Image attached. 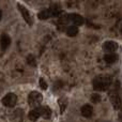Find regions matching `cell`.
Instances as JSON below:
<instances>
[{
    "mask_svg": "<svg viewBox=\"0 0 122 122\" xmlns=\"http://www.w3.org/2000/svg\"><path fill=\"white\" fill-rule=\"evenodd\" d=\"M112 85V77L109 75H100L93 79V88L97 91H106Z\"/></svg>",
    "mask_w": 122,
    "mask_h": 122,
    "instance_id": "6da1fadb",
    "label": "cell"
},
{
    "mask_svg": "<svg viewBox=\"0 0 122 122\" xmlns=\"http://www.w3.org/2000/svg\"><path fill=\"white\" fill-rule=\"evenodd\" d=\"M43 101V97L40 92L38 91H31L28 95V103L31 107H40V104L42 103Z\"/></svg>",
    "mask_w": 122,
    "mask_h": 122,
    "instance_id": "7a4b0ae2",
    "label": "cell"
},
{
    "mask_svg": "<svg viewBox=\"0 0 122 122\" xmlns=\"http://www.w3.org/2000/svg\"><path fill=\"white\" fill-rule=\"evenodd\" d=\"M17 103V97L14 93H8L2 99V104L5 107H14Z\"/></svg>",
    "mask_w": 122,
    "mask_h": 122,
    "instance_id": "3957f363",
    "label": "cell"
},
{
    "mask_svg": "<svg viewBox=\"0 0 122 122\" xmlns=\"http://www.w3.org/2000/svg\"><path fill=\"white\" fill-rule=\"evenodd\" d=\"M17 6H18L19 12L21 13V15H23V18L25 19V21L28 24V25L31 26L32 24H33V20H32V16H31V14L29 13V11H28L24 5H21L20 3L17 4Z\"/></svg>",
    "mask_w": 122,
    "mask_h": 122,
    "instance_id": "277c9868",
    "label": "cell"
},
{
    "mask_svg": "<svg viewBox=\"0 0 122 122\" xmlns=\"http://www.w3.org/2000/svg\"><path fill=\"white\" fill-rule=\"evenodd\" d=\"M118 49V44L115 41H106L103 45V51L106 54H112Z\"/></svg>",
    "mask_w": 122,
    "mask_h": 122,
    "instance_id": "5b68a950",
    "label": "cell"
},
{
    "mask_svg": "<svg viewBox=\"0 0 122 122\" xmlns=\"http://www.w3.org/2000/svg\"><path fill=\"white\" fill-rule=\"evenodd\" d=\"M70 17V21L73 24V26H80L84 24V18L82 16H80L79 14H76V13H72V14H69Z\"/></svg>",
    "mask_w": 122,
    "mask_h": 122,
    "instance_id": "8992f818",
    "label": "cell"
},
{
    "mask_svg": "<svg viewBox=\"0 0 122 122\" xmlns=\"http://www.w3.org/2000/svg\"><path fill=\"white\" fill-rule=\"evenodd\" d=\"M110 102L112 104V107L115 109H120L122 102H121V97H119L118 93H112L110 94Z\"/></svg>",
    "mask_w": 122,
    "mask_h": 122,
    "instance_id": "52a82bcc",
    "label": "cell"
},
{
    "mask_svg": "<svg viewBox=\"0 0 122 122\" xmlns=\"http://www.w3.org/2000/svg\"><path fill=\"white\" fill-rule=\"evenodd\" d=\"M28 117H29V119L31 121H36L40 117H42V106L36 107V108H33V109L29 112Z\"/></svg>",
    "mask_w": 122,
    "mask_h": 122,
    "instance_id": "ba28073f",
    "label": "cell"
},
{
    "mask_svg": "<svg viewBox=\"0 0 122 122\" xmlns=\"http://www.w3.org/2000/svg\"><path fill=\"white\" fill-rule=\"evenodd\" d=\"M10 45H11V38L8 34L3 33L1 36V39H0V46H1V49L2 51H5Z\"/></svg>",
    "mask_w": 122,
    "mask_h": 122,
    "instance_id": "9c48e42d",
    "label": "cell"
},
{
    "mask_svg": "<svg viewBox=\"0 0 122 122\" xmlns=\"http://www.w3.org/2000/svg\"><path fill=\"white\" fill-rule=\"evenodd\" d=\"M92 112H93V108L89 104H86V105L81 106V108H80V114L84 117H86V118H89V117L92 116Z\"/></svg>",
    "mask_w": 122,
    "mask_h": 122,
    "instance_id": "30bf717a",
    "label": "cell"
},
{
    "mask_svg": "<svg viewBox=\"0 0 122 122\" xmlns=\"http://www.w3.org/2000/svg\"><path fill=\"white\" fill-rule=\"evenodd\" d=\"M104 60H105L107 63H115L117 61V55L115 53L106 54V55L104 56Z\"/></svg>",
    "mask_w": 122,
    "mask_h": 122,
    "instance_id": "8fae6325",
    "label": "cell"
},
{
    "mask_svg": "<svg viewBox=\"0 0 122 122\" xmlns=\"http://www.w3.org/2000/svg\"><path fill=\"white\" fill-rule=\"evenodd\" d=\"M38 16H39V18H40V19H47V18H51V14L49 9H46V10L41 11V12L38 14Z\"/></svg>",
    "mask_w": 122,
    "mask_h": 122,
    "instance_id": "7c38bea8",
    "label": "cell"
},
{
    "mask_svg": "<svg viewBox=\"0 0 122 122\" xmlns=\"http://www.w3.org/2000/svg\"><path fill=\"white\" fill-rule=\"evenodd\" d=\"M78 33V27L76 26H70L66 29V34L69 36H75Z\"/></svg>",
    "mask_w": 122,
    "mask_h": 122,
    "instance_id": "4fadbf2b",
    "label": "cell"
},
{
    "mask_svg": "<svg viewBox=\"0 0 122 122\" xmlns=\"http://www.w3.org/2000/svg\"><path fill=\"white\" fill-rule=\"evenodd\" d=\"M51 116V109L48 106H42V117L45 119H48Z\"/></svg>",
    "mask_w": 122,
    "mask_h": 122,
    "instance_id": "5bb4252c",
    "label": "cell"
},
{
    "mask_svg": "<svg viewBox=\"0 0 122 122\" xmlns=\"http://www.w3.org/2000/svg\"><path fill=\"white\" fill-rule=\"evenodd\" d=\"M59 105H60V108H61V112H63L64 108L66 107V100L65 99H60L59 100Z\"/></svg>",
    "mask_w": 122,
    "mask_h": 122,
    "instance_id": "9a60e30c",
    "label": "cell"
},
{
    "mask_svg": "<svg viewBox=\"0 0 122 122\" xmlns=\"http://www.w3.org/2000/svg\"><path fill=\"white\" fill-rule=\"evenodd\" d=\"M91 101H92L93 103H100V101H101V95L100 94H93L92 97H91Z\"/></svg>",
    "mask_w": 122,
    "mask_h": 122,
    "instance_id": "2e32d148",
    "label": "cell"
},
{
    "mask_svg": "<svg viewBox=\"0 0 122 122\" xmlns=\"http://www.w3.org/2000/svg\"><path fill=\"white\" fill-rule=\"evenodd\" d=\"M39 84H40L41 88H42L43 90H46V89H47V84H46V81L44 80V78H40V80H39Z\"/></svg>",
    "mask_w": 122,
    "mask_h": 122,
    "instance_id": "e0dca14e",
    "label": "cell"
},
{
    "mask_svg": "<svg viewBox=\"0 0 122 122\" xmlns=\"http://www.w3.org/2000/svg\"><path fill=\"white\" fill-rule=\"evenodd\" d=\"M27 61H28V63H29V64L36 65V62H34V57H33V56H28Z\"/></svg>",
    "mask_w": 122,
    "mask_h": 122,
    "instance_id": "ac0fdd59",
    "label": "cell"
},
{
    "mask_svg": "<svg viewBox=\"0 0 122 122\" xmlns=\"http://www.w3.org/2000/svg\"><path fill=\"white\" fill-rule=\"evenodd\" d=\"M119 120L122 122V108L120 109V112H119Z\"/></svg>",
    "mask_w": 122,
    "mask_h": 122,
    "instance_id": "d6986e66",
    "label": "cell"
},
{
    "mask_svg": "<svg viewBox=\"0 0 122 122\" xmlns=\"http://www.w3.org/2000/svg\"><path fill=\"white\" fill-rule=\"evenodd\" d=\"M1 17H2V12H1V10H0V20H1Z\"/></svg>",
    "mask_w": 122,
    "mask_h": 122,
    "instance_id": "ffe728a7",
    "label": "cell"
},
{
    "mask_svg": "<svg viewBox=\"0 0 122 122\" xmlns=\"http://www.w3.org/2000/svg\"><path fill=\"white\" fill-rule=\"evenodd\" d=\"M121 33H122V28H121Z\"/></svg>",
    "mask_w": 122,
    "mask_h": 122,
    "instance_id": "44dd1931",
    "label": "cell"
}]
</instances>
